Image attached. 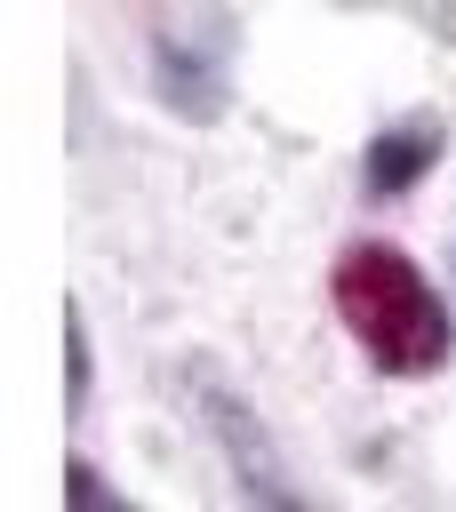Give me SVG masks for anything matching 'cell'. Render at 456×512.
<instances>
[{
  "label": "cell",
  "mask_w": 456,
  "mask_h": 512,
  "mask_svg": "<svg viewBox=\"0 0 456 512\" xmlns=\"http://www.w3.org/2000/svg\"><path fill=\"white\" fill-rule=\"evenodd\" d=\"M328 304L376 376H432L456 352V320H448L440 288L392 240H352L328 272Z\"/></svg>",
  "instance_id": "cell-1"
},
{
  "label": "cell",
  "mask_w": 456,
  "mask_h": 512,
  "mask_svg": "<svg viewBox=\"0 0 456 512\" xmlns=\"http://www.w3.org/2000/svg\"><path fill=\"white\" fill-rule=\"evenodd\" d=\"M432 160H440V120H432V112L392 120V128H376L368 152H360V192H368V200H400L408 184H424Z\"/></svg>",
  "instance_id": "cell-2"
},
{
  "label": "cell",
  "mask_w": 456,
  "mask_h": 512,
  "mask_svg": "<svg viewBox=\"0 0 456 512\" xmlns=\"http://www.w3.org/2000/svg\"><path fill=\"white\" fill-rule=\"evenodd\" d=\"M64 376H72V384H64V400L80 408V400H88V344H80V312H64Z\"/></svg>",
  "instance_id": "cell-4"
},
{
  "label": "cell",
  "mask_w": 456,
  "mask_h": 512,
  "mask_svg": "<svg viewBox=\"0 0 456 512\" xmlns=\"http://www.w3.org/2000/svg\"><path fill=\"white\" fill-rule=\"evenodd\" d=\"M152 80H160V96H168L176 112H192V120H208V112L224 104V64H208V48L160 40V56H152Z\"/></svg>",
  "instance_id": "cell-3"
}]
</instances>
